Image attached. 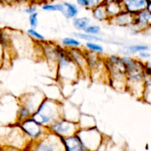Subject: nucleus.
Wrapping results in <instances>:
<instances>
[{"mask_svg": "<svg viewBox=\"0 0 151 151\" xmlns=\"http://www.w3.org/2000/svg\"><path fill=\"white\" fill-rule=\"evenodd\" d=\"M19 106V99L11 94H6L0 99V125L18 124Z\"/></svg>", "mask_w": 151, "mask_h": 151, "instance_id": "nucleus-6", "label": "nucleus"}, {"mask_svg": "<svg viewBox=\"0 0 151 151\" xmlns=\"http://www.w3.org/2000/svg\"><path fill=\"white\" fill-rule=\"evenodd\" d=\"M46 97L41 91H32L24 93L19 99V105L27 109L32 114L36 111L38 106Z\"/></svg>", "mask_w": 151, "mask_h": 151, "instance_id": "nucleus-12", "label": "nucleus"}, {"mask_svg": "<svg viewBox=\"0 0 151 151\" xmlns=\"http://www.w3.org/2000/svg\"><path fill=\"white\" fill-rule=\"evenodd\" d=\"M122 0H105V2H110V1H115V2H122Z\"/></svg>", "mask_w": 151, "mask_h": 151, "instance_id": "nucleus-42", "label": "nucleus"}, {"mask_svg": "<svg viewBox=\"0 0 151 151\" xmlns=\"http://www.w3.org/2000/svg\"><path fill=\"white\" fill-rule=\"evenodd\" d=\"M61 44L63 47L66 49L80 48V47H82L81 41L78 38H75V37H64L61 40Z\"/></svg>", "mask_w": 151, "mask_h": 151, "instance_id": "nucleus-26", "label": "nucleus"}, {"mask_svg": "<svg viewBox=\"0 0 151 151\" xmlns=\"http://www.w3.org/2000/svg\"><path fill=\"white\" fill-rule=\"evenodd\" d=\"M104 62L109 86L117 91H125L126 70L122 56L110 55L104 58Z\"/></svg>", "mask_w": 151, "mask_h": 151, "instance_id": "nucleus-3", "label": "nucleus"}, {"mask_svg": "<svg viewBox=\"0 0 151 151\" xmlns=\"http://www.w3.org/2000/svg\"><path fill=\"white\" fill-rule=\"evenodd\" d=\"M81 73L74 62L67 49L59 46L56 78L61 84H73L81 77Z\"/></svg>", "mask_w": 151, "mask_h": 151, "instance_id": "nucleus-2", "label": "nucleus"}, {"mask_svg": "<svg viewBox=\"0 0 151 151\" xmlns=\"http://www.w3.org/2000/svg\"><path fill=\"white\" fill-rule=\"evenodd\" d=\"M146 10H147L148 12H150V13H151V1H150V2L147 3V7H146Z\"/></svg>", "mask_w": 151, "mask_h": 151, "instance_id": "nucleus-41", "label": "nucleus"}, {"mask_svg": "<svg viewBox=\"0 0 151 151\" xmlns=\"http://www.w3.org/2000/svg\"><path fill=\"white\" fill-rule=\"evenodd\" d=\"M145 73L147 76H151V61L144 62Z\"/></svg>", "mask_w": 151, "mask_h": 151, "instance_id": "nucleus-36", "label": "nucleus"}, {"mask_svg": "<svg viewBox=\"0 0 151 151\" xmlns=\"http://www.w3.org/2000/svg\"><path fill=\"white\" fill-rule=\"evenodd\" d=\"M137 32H145L151 28V13L147 10L135 15L134 23L131 27Z\"/></svg>", "mask_w": 151, "mask_h": 151, "instance_id": "nucleus-15", "label": "nucleus"}, {"mask_svg": "<svg viewBox=\"0 0 151 151\" xmlns=\"http://www.w3.org/2000/svg\"><path fill=\"white\" fill-rule=\"evenodd\" d=\"M83 32L88 34L99 36V34L101 33V28H100V26H99V25H91V24H90L89 25H88V26L85 28Z\"/></svg>", "mask_w": 151, "mask_h": 151, "instance_id": "nucleus-31", "label": "nucleus"}, {"mask_svg": "<svg viewBox=\"0 0 151 151\" xmlns=\"http://www.w3.org/2000/svg\"><path fill=\"white\" fill-rule=\"evenodd\" d=\"M123 50L125 51V55L124 56H130V55L138 54L139 52L148 50L149 47L146 45V44H136L128 46V47H125Z\"/></svg>", "mask_w": 151, "mask_h": 151, "instance_id": "nucleus-25", "label": "nucleus"}, {"mask_svg": "<svg viewBox=\"0 0 151 151\" xmlns=\"http://www.w3.org/2000/svg\"><path fill=\"white\" fill-rule=\"evenodd\" d=\"M75 1H76V4L78 6L86 8V6L88 0H75Z\"/></svg>", "mask_w": 151, "mask_h": 151, "instance_id": "nucleus-39", "label": "nucleus"}, {"mask_svg": "<svg viewBox=\"0 0 151 151\" xmlns=\"http://www.w3.org/2000/svg\"><path fill=\"white\" fill-rule=\"evenodd\" d=\"M17 0H2V4H12V3L15 2Z\"/></svg>", "mask_w": 151, "mask_h": 151, "instance_id": "nucleus-40", "label": "nucleus"}, {"mask_svg": "<svg viewBox=\"0 0 151 151\" xmlns=\"http://www.w3.org/2000/svg\"><path fill=\"white\" fill-rule=\"evenodd\" d=\"M3 59H4V50H3L2 44H1V28H0V65L3 64Z\"/></svg>", "mask_w": 151, "mask_h": 151, "instance_id": "nucleus-38", "label": "nucleus"}, {"mask_svg": "<svg viewBox=\"0 0 151 151\" xmlns=\"http://www.w3.org/2000/svg\"><path fill=\"white\" fill-rule=\"evenodd\" d=\"M18 124L31 142H36L41 139L48 132L47 127L37 123L32 118L20 121Z\"/></svg>", "mask_w": 151, "mask_h": 151, "instance_id": "nucleus-11", "label": "nucleus"}, {"mask_svg": "<svg viewBox=\"0 0 151 151\" xmlns=\"http://www.w3.org/2000/svg\"><path fill=\"white\" fill-rule=\"evenodd\" d=\"M147 31H149V32H150V33L151 34V28H149V29L148 30H147Z\"/></svg>", "mask_w": 151, "mask_h": 151, "instance_id": "nucleus-43", "label": "nucleus"}, {"mask_svg": "<svg viewBox=\"0 0 151 151\" xmlns=\"http://www.w3.org/2000/svg\"><path fill=\"white\" fill-rule=\"evenodd\" d=\"M27 34L28 35V36L32 38V39H35V41H36L38 43H41L46 41L45 37L41 33L37 31L35 29H33V28H29L27 30Z\"/></svg>", "mask_w": 151, "mask_h": 151, "instance_id": "nucleus-30", "label": "nucleus"}, {"mask_svg": "<svg viewBox=\"0 0 151 151\" xmlns=\"http://www.w3.org/2000/svg\"><path fill=\"white\" fill-rule=\"evenodd\" d=\"M39 44L41 45V53L45 58L46 61L49 65H52V67H55L56 71L58 63V48L60 45L55 44L54 42L47 41H44Z\"/></svg>", "mask_w": 151, "mask_h": 151, "instance_id": "nucleus-14", "label": "nucleus"}, {"mask_svg": "<svg viewBox=\"0 0 151 151\" xmlns=\"http://www.w3.org/2000/svg\"><path fill=\"white\" fill-rule=\"evenodd\" d=\"M27 151H65L62 138L47 132L36 142H31Z\"/></svg>", "mask_w": 151, "mask_h": 151, "instance_id": "nucleus-7", "label": "nucleus"}, {"mask_svg": "<svg viewBox=\"0 0 151 151\" xmlns=\"http://www.w3.org/2000/svg\"><path fill=\"white\" fill-rule=\"evenodd\" d=\"M0 151H2V150H1V148H0Z\"/></svg>", "mask_w": 151, "mask_h": 151, "instance_id": "nucleus-45", "label": "nucleus"}, {"mask_svg": "<svg viewBox=\"0 0 151 151\" xmlns=\"http://www.w3.org/2000/svg\"><path fill=\"white\" fill-rule=\"evenodd\" d=\"M147 1H148V2H150V1H151V0H147Z\"/></svg>", "mask_w": 151, "mask_h": 151, "instance_id": "nucleus-44", "label": "nucleus"}, {"mask_svg": "<svg viewBox=\"0 0 151 151\" xmlns=\"http://www.w3.org/2000/svg\"><path fill=\"white\" fill-rule=\"evenodd\" d=\"M135 15L125 10L109 20V23L119 27H131L134 23Z\"/></svg>", "mask_w": 151, "mask_h": 151, "instance_id": "nucleus-16", "label": "nucleus"}, {"mask_svg": "<svg viewBox=\"0 0 151 151\" xmlns=\"http://www.w3.org/2000/svg\"><path fill=\"white\" fill-rule=\"evenodd\" d=\"M105 0H88L86 9L88 10H92L95 7L104 4Z\"/></svg>", "mask_w": 151, "mask_h": 151, "instance_id": "nucleus-33", "label": "nucleus"}, {"mask_svg": "<svg viewBox=\"0 0 151 151\" xmlns=\"http://www.w3.org/2000/svg\"><path fill=\"white\" fill-rule=\"evenodd\" d=\"M78 124L79 129H86L91 127H97L96 121L94 116L87 114L81 113L78 121Z\"/></svg>", "mask_w": 151, "mask_h": 151, "instance_id": "nucleus-21", "label": "nucleus"}, {"mask_svg": "<svg viewBox=\"0 0 151 151\" xmlns=\"http://www.w3.org/2000/svg\"><path fill=\"white\" fill-rule=\"evenodd\" d=\"M91 11V16L93 19L99 22H109V16H108L107 12H106L105 4H101L98 7L93 9Z\"/></svg>", "mask_w": 151, "mask_h": 151, "instance_id": "nucleus-22", "label": "nucleus"}, {"mask_svg": "<svg viewBox=\"0 0 151 151\" xmlns=\"http://www.w3.org/2000/svg\"><path fill=\"white\" fill-rule=\"evenodd\" d=\"M91 24V19L87 16L75 17L72 19V25L76 30L81 32L85 30L88 25Z\"/></svg>", "mask_w": 151, "mask_h": 151, "instance_id": "nucleus-23", "label": "nucleus"}, {"mask_svg": "<svg viewBox=\"0 0 151 151\" xmlns=\"http://www.w3.org/2000/svg\"><path fill=\"white\" fill-rule=\"evenodd\" d=\"M73 36L75 38H78L79 40H83L86 42V41H95V42H97V41H102L101 38L99 36L86 33L83 31H81V32L78 31V32L74 33Z\"/></svg>", "mask_w": 151, "mask_h": 151, "instance_id": "nucleus-27", "label": "nucleus"}, {"mask_svg": "<svg viewBox=\"0 0 151 151\" xmlns=\"http://www.w3.org/2000/svg\"><path fill=\"white\" fill-rule=\"evenodd\" d=\"M76 135L88 151H95L105 140V136L97 127L79 129Z\"/></svg>", "mask_w": 151, "mask_h": 151, "instance_id": "nucleus-8", "label": "nucleus"}, {"mask_svg": "<svg viewBox=\"0 0 151 151\" xmlns=\"http://www.w3.org/2000/svg\"><path fill=\"white\" fill-rule=\"evenodd\" d=\"M78 130L79 127L78 122L70 121L63 117L55 121L48 128L49 132L62 139L75 135Z\"/></svg>", "mask_w": 151, "mask_h": 151, "instance_id": "nucleus-10", "label": "nucleus"}, {"mask_svg": "<svg viewBox=\"0 0 151 151\" xmlns=\"http://www.w3.org/2000/svg\"><path fill=\"white\" fill-rule=\"evenodd\" d=\"M84 47L87 51L97 53L99 55H102L104 53V47L101 44L95 41H86L85 43Z\"/></svg>", "mask_w": 151, "mask_h": 151, "instance_id": "nucleus-28", "label": "nucleus"}, {"mask_svg": "<svg viewBox=\"0 0 151 151\" xmlns=\"http://www.w3.org/2000/svg\"><path fill=\"white\" fill-rule=\"evenodd\" d=\"M24 12L28 15V16H29V15L32 14V13L37 12L36 6H35V5L27 6V7L24 9Z\"/></svg>", "mask_w": 151, "mask_h": 151, "instance_id": "nucleus-35", "label": "nucleus"}, {"mask_svg": "<svg viewBox=\"0 0 151 151\" xmlns=\"http://www.w3.org/2000/svg\"><path fill=\"white\" fill-rule=\"evenodd\" d=\"M147 0H122V4L124 10L136 15L142 10H146Z\"/></svg>", "mask_w": 151, "mask_h": 151, "instance_id": "nucleus-17", "label": "nucleus"}, {"mask_svg": "<svg viewBox=\"0 0 151 151\" xmlns=\"http://www.w3.org/2000/svg\"><path fill=\"white\" fill-rule=\"evenodd\" d=\"M62 102L46 96L31 118L48 129L55 121L62 118Z\"/></svg>", "mask_w": 151, "mask_h": 151, "instance_id": "nucleus-4", "label": "nucleus"}, {"mask_svg": "<svg viewBox=\"0 0 151 151\" xmlns=\"http://www.w3.org/2000/svg\"><path fill=\"white\" fill-rule=\"evenodd\" d=\"M31 142L19 124L0 125V148L12 147L19 150H27Z\"/></svg>", "mask_w": 151, "mask_h": 151, "instance_id": "nucleus-5", "label": "nucleus"}, {"mask_svg": "<svg viewBox=\"0 0 151 151\" xmlns=\"http://www.w3.org/2000/svg\"><path fill=\"white\" fill-rule=\"evenodd\" d=\"M122 59L126 70L125 91L135 99L141 100L145 78L144 62L131 56H122Z\"/></svg>", "mask_w": 151, "mask_h": 151, "instance_id": "nucleus-1", "label": "nucleus"}, {"mask_svg": "<svg viewBox=\"0 0 151 151\" xmlns=\"http://www.w3.org/2000/svg\"><path fill=\"white\" fill-rule=\"evenodd\" d=\"M65 151H88L76 134L62 139Z\"/></svg>", "mask_w": 151, "mask_h": 151, "instance_id": "nucleus-18", "label": "nucleus"}, {"mask_svg": "<svg viewBox=\"0 0 151 151\" xmlns=\"http://www.w3.org/2000/svg\"><path fill=\"white\" fill-rule=\"evenodd\" d=\"M62 4V10L60 13L63 14L66 19H73L77 17L79 13V8L77 4L69 1H63Z\"/></svg>", "mask_w": 151, "mask_h": 151, "instance_id": "nucleus-19", "label": "nucleus"}, {"mask_svg": "<svg viewBox=\"0 0 151 151\" xmlns=\"http://www.w3.org/2000/svg\"><path fill=\"white\" fill-rule=\"evenodd\" d=\"M85 54L88 62V70H89V77L93 80L105 79L107 81V73L105 66L104 58L101 55L91 53L85 50Z\"/></svg>", "mask_w": 151, "mask_h": 151, "instance_id": "nucleus-9", "label": "nucleus"}, {"mask_svg": "<svg viewBox=\"0 0 151 151\" xmlns=\"http://www.w3.org/2000/svg\"><path fill=\"white\" fill-rule=\"evenodd\" d=\"M137 55H138L139 59H148L149 58H150L151 56L150 53H149L148 50H146V51L139 52V53Z\"/></svg>", "mask_w": 151, "mask_h": 151, "instance_id": "nucleus-37", "label": "nucleus"}, {"mask_svg": "<svg viewBox=\"0 0 151 151\" xmlns=\"http://www.w3.org/2000/svg\"><path fill=\"white\" fill-rule=\"evenodd\" d=\"M28 21H29V25L30 26V28H35L38 27V11L35 13H32V14L29 15L28 17Z\"/></svg>", "mask_w": 151, "mask_h": 151, "instance_id": "nucleus-32", "label": "nucleus"}, {"mask_svg": "<svg viewBox=\"0 0 151 151\" xmlns=\"http://www.w3.org/2000/svg\"><path fill=\"white\" fill-rule=\"evenodd\" d=\"M41 9L47 12H61L62 4L60 3H45L42 5Z\"/></svg>", "mask_w": 151, "mask_h": 151, "instance_id": "nucleus-29", "label": "nucleus"}, {"mask_svg": "<svg viewBox=\"0 0 151 151\" xmlns=\"http://www.w3.org/2000/svg\"><path fill=\"white\" fill-rule=\"evenodd\" d=\"M67 50L72 60L78 66L81 76L89 77V70H88V62L85 54V50H83L82 47L67 49Z\"/></svg>", "mask_w": 151, "mask_h": 151, "instance_id": "nucleus-13", "label": "nucleus"}, {"mask_svg": "<svg viewBox=\"0 0 151 151\" xmlns=\"http://www.w3.org/2000/svg\"><path fill=\"white\" fill-rule=\"evenodd\" d=\"M141 100L145 103L151 105V76L145 75L144 91Z\"/></svg>", "mask_w": 151, "mask_h": 151, "instance_id": "nucleus-24", "label": "nucleus"}, {"mask_svg": "<svg viewBox=\"0 0 151 151\" xmlns=\"http://www.w3.org/2000/svg\"><path fill=\"white\" fill-rule=\"evenodd\" d=\"M109 142H110V141L106 140V139L105 138L104 142H103V144H101V146H100L98 149L96 150L95 151H110Z\"/></svg>", "mask_w": 151, "mask_h": 151, "instance_id": "nucleus-34", "label": "nucleus"}, {"mask_svg": "<svg viewBox=\"0 0 151 151\" xmlns=\"http://www.w3.org/2000/svg\"><path fill=\"white\" fill-rule=\"evenodd\" d=\"M104 4L109 19L114 17L124 10L122 2L110 1V2H105Z\"/></svg>", "mask_w": 151, "mask_h": 151, "instance_id": "nucleus-20", "label": "nucleus"}]
</instances>
